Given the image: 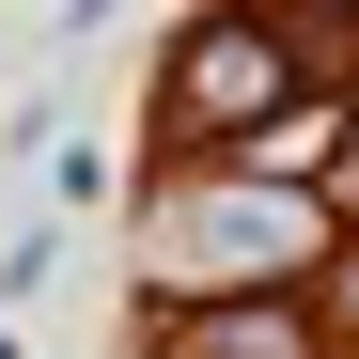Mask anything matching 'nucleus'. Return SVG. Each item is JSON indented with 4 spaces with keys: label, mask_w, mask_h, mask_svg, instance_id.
I'll list each match as a JSON object with an SVG mask.
<instances>
[{
    "label": "nucleus",
    "mask_w": 359,
    "mask_h": 359,
    "mask_svg": "<svg viewBox=\"0 0 359 359\" xmlns=\"http://www.w3.org/2000/svg\"><path fill=\"white\" fill-rule=\"evenodd\" d=\"M172 94H188L203 126H250V109H266V32H203L188 63H172Z\"/></svg>",
    "instance_id": "1"
}]
</instances>
